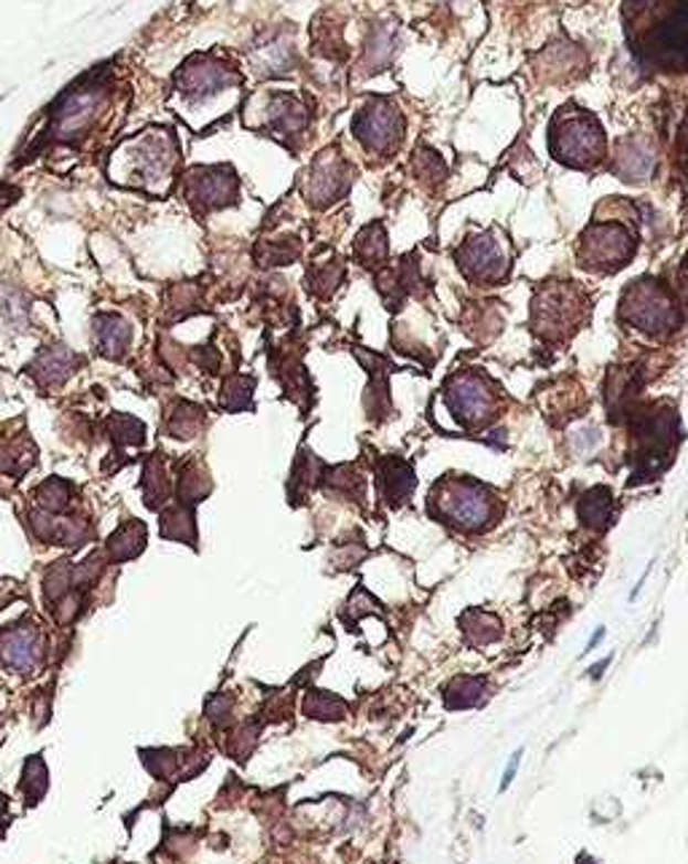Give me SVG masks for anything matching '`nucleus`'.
<instances>
[{
    "label": "nucleus",
    "instance_id": "f257e3e1",
    "mask_svg": "<svg viewBox=\"0 0 688 864\" xmlns=\"http://www.w3.org/2000/svg\"><path fill=\"white\" fill-rule=\"evenodd\" d=\"M433 509L449 526L466 530V534H479L489 528L498 515L495 496L481 483L466 477H446L436 485L431 498Z\"/></svg>",
    "mask_w": 688,
    "mask_h": 864
},
{
    "label": "nucleus",
    "instance_id": "f03ea898",
    "mask_svg": "<svg viewBox=\"0 0 688 864\" xmlns=\"http://www.w3.org/2000/svg\"><path fill=\"white\" fill-rule=\"evenodd\" d=\"M551 154L570 168H592L605 154V135L592 114L565 108L554 116L549 135Z\"/></svg>",
    "mask_w": 688,
    "mask_h": 864
},
{
    "label": "nucleus",
    "instance_id": "7ed1b4c3",
    "mask_svg": "<svg viewBox=\"0 0 688 864\" xmlns=\"http://www.w3.org/2000/svg\"><path fill=\"white\" fill-rule=\"evenodd\" d=\"M589 316V299L570 281L547 283L532 299V326L543 339H568Z\"/></svg>",
    "mask_w": 688,
    "mask_h": 864
},
{
    "label": "nucleus",
    "instance_id": "20e7f679",
    "mask_svg": "<svg viewBox=\"0 0 688 864\" xmlns=\"http://www.w3.org/2000/svg\"><path fill=\"white\" fill-rule=\"evenodd\" d=\"M105 101H108V73L95 71L89 78H84L82 84L60 97V103L54 106L52 129H49L52 138L62 140V144H76L82 135H86V129L95 125Z\"/></svg>",
    "mask_w": 688,
    "mask_h": 864
},
{
    "label": "nucleus",
    "instance_id": "39448f33",
    "mask_svg": "<svg viewBox=\"0 0 688 864\" xmlns=\"http://www.w3.org/2000/svg\"><path fill=\"white\" fill-rule=\"evenodd\" d=\"M622 318L646 335H667L680 326V310L665 286L650 277L635 281L622 294Z\"/></svg>",
    "mask_w": 688,
    "mask_h": 864
},
{
    "label": "nucleus",
    "instance_id": "423d86ee",
    "mask_svg": "<svg viewBox=\"0 0 688 864\" xmlns=\"http://www.w3.org/2000/svg\"><path fill=\"white\" fill-rule=\"evenodd\" d=\"M675 440H678V418L669 407H656L648 415L641 418V423L635 425V450H632V459L643 461L641 468H635V483L637 480H648L650 474L659 472L669 459V450H673Z\"/></svg>",
    "mask_w": 688,
    "mask_h": 864
},
{
    "label": "nucleus",
    "instance_id": "0eeeda50",
    "mask_svg": "<svg viewBox=\"0 0 688 864\" xmlns=\"http://www.w3.org/2000/svg\"><path fill=\"white\" fill-rule=\"evenodd\" d=\"M635 253V238L624 224L597 221L584 232L579 245V259L592 273H616Z\"/></svg>",
    "mask_w": 688,
    "mask_h": 864
},
{
    "label": "nucleus",
    "instance_id": "6e6552de",
    "mask_svg": "<svg viewBox=\"0 0 688 864\" xmlns=\"http://www.w3.org/2000/svg\"><path fill=\"white\" fill-rule=\"evenodd\" d=\"M186 200L197 213L219 211V208L234 206L240 194V181L232 168H194L186 176Z\"/></svg>",
    "mask_w": 688,
    "mask_h": 864
},
{
    "label": "nucleus",
    "instance_id": "1a4fd4ad",
    "mask_svg": "<svg viewBox=\"0 0 688 864\" xmlns=\"http://www.w3.org/2000/svg\"><path fill=\"white\" fill-rule=\"evenodd\" d=\"M352 133L369 151L388 154L401 144L404 119H401V110L393 103L371 101L352 119Z\"/></svg>",
    "mask_w": 688,
    "mask_h": 864
},
{
    "label": "nucleus",
    "instance_id": "9d476101",
    "mask_svg": "<svg viewBox=\"0 0 688 864\" xmlns=\"http://www.w3.org/2000/svg\"><path fill=\"white\" fill-rule=\"evenodd\" d=\"M446 404H449L452 415L457 418L468 429H476L489 421L495 410L493 388L487 380L476 372H461L446 382Z\"/></svg>",
    "mask_w": 688,
    "mask_h": 864
},
{
    "label": "nucleus",
    "instance_id": "9b49d317",
    "mask_svg": "<svg viewBox=\"0 0 688 864\" xmlns=\"http://www.w3.org/2000/svg\"><path fill=\"white\" fill-rule=\"evenodd\" d=\"M350 165H347L337 151H324L307 172L304 194H307L309 206L328 208L337 200H342L347 189H350Z\"/></svg>",
    "mask_w": 688,
    "mask_h": 864
},
{
    "label": "nucleus",
    "instance_id": "f8f14e48",
    "mask_svg": "<svg viewBox=\"0 0 688 864\" xmlns=\"http://www.w3.org/2000/svg\"><path fill=\"white\" fill-rule=\"evenodd\" d=\"M237 84V73L234 67L219 63L215 57H194L189 60L178 73L176 86L178 92L191 103H202L215 97L219 92Z\"/></svg>",
    "mask_w": 688,
    "mask_h": 864
},
{
    "label": "nucleus",
    "instance_id": "ddd939ff",
    "mask_svg": "<svg viewBox=\"0 0 688 864\" xmlns=\"http://www.w3.org/2000/svg\"><path fill=\"white\" fill-rule=\"evenodd\" d=\"M457 264H461L463 275L476 283H495L506 275L508 262L500 243L495 240V232L470 238L457 249Z\"/></svg>",
    "mask_w": 688,
    "mask_h": 864
},
{
    "label": "nucleus",
    "instance_id": "4468645a",
    "mask_svg": "<svg viewBox=\"0 0 688 864\" xmlns=\"http://www.w3.org/2000/svg\"><path fill=\"white\" fill-rule=\"evenodd\" d=\"M46 657V644L43 633L35 622H20L0 633V660L6 668H14L20 674H35Z\"/></svg>",
    "mask_w": 688,
    "mask_h": 864
},
{
    "label": "nucleus",
    "instance_id": "2eb2a0df",
    "mask_svg": "<svg viewBox=\"0 0 688 864\" xmlns=\"http://www.w3.org/2000/svg\"><path fill=\"white\" fill-rule=\"evenodd\" d=\"M129 154H133V170L140 183H151L170 176L172 162H176V140L165 133L146 135Z\"/></svg>",
    "mask_w": 688,
    "mask_h": 864
},
{
    "label": "nucleus",
    "instance_id": "dca6fc26",
    "mask_svg": "<svg viewBox=\"0 0 688 864\" xmlns=\"http://www.w3.org/2000/svg\"><path fill=\"white\" fill-rule=\"evenodd\" d=\"M352 356L363 363L366 372H369V388H366V410L374 421L390 415V393H388V375L393 372V363L382 359L380 354H371V350L352 348Z\"/></svg>",
    "mask_w": 688,
    "mask_h": 864
},
{
    "label": "nucleus",
    "instance_id": "f3484780",
    "mask_svg": "<svg viewBox=\"0 0 688 864\" xmlns=\"http://www.w3.org/2000/svg\"><path fill=\"white\" fill-rule=\"evenodd\" d=\"M417 477H414V468L406 464L399 455H385V459L377 461V491L380 498L388 506H401L409 502V496L414 493Z\"/></svg>",
    "mask_w": 688,
    "mask_h": 864
},
{
    "label": "nucleus",
    "instance_id": "a211bd4d",
    "mask_svg": "<svg viewBox=\"0 0 688 864\" xmlns=\"http://www.w3.org/2000/svg\"><path fill=\"white\" fill-rule=\"evenodd\" d=\"M266 127L277 135V138H294L309 127V108L304 106L296 95L288 92H275L266 106Z\"/></svg>",
    "mask_w": 688,
    "mask_h": 864
},
{
    "label": "nucleus",
    "instance_id": "6ab92c4d",
    "mask_svg": "<svg viewBox=\"0 0 688 864\" xmlns=\"http://www.w3.org/2000/svg\"><path fill=\"white\" fill-rule=\"evenodd\" d=\"M78 356L73 350H67L65 345H52V348H43L35 356L33 363L28 367V372L33 375V380L41 388H60L62 382L71 378L78 367Z\"/></svg>",
    "mask_w": 688,
    "mask_h": 864
},
{
    "label": "nucleus",
    "instance_id": "aec40b11",
    "mask_svg": "<svg viewBox=\"0 0 688 864\" xmlns=\"http://www.w3.org/2000/svg\"><path fill=\"white\" fill-rule=\"evenodd\" d=\"M30 526L33 534L41 541H54V545H67L78 547L89 539V526L86 520H76V517H54L52 512H33L30 515Z\"/></svg>",
    "mask_w": 688,
    "mask_h": 864
},
{
    "label": "nucleus",
    "instance_id": "412c9836",
    "mask_svg": "<svg viewBox=\"0 0 688 864\" xmlns=\"http://www.w3.org/2000/svg\"><path fill=\"white\" fill-rule=\"evenodd\" d=\"M272 372L283 382L285 393H288L290 399L299 401L301 407H307V399L313 397V382H309L307 372H304L301 367V350H294L290 345L288 348H277L275 354H272Z\"/></svg>",
    "mask_w": 688,
    "mask_h": 864
},
{
    "label": "nucleus",
    "instance_id": "4be33fe9",
    "mask_svg": "<svg viewBox=\"0 0 688 864\" xmlns=\"http://www.w3.org/2000/svg\"><path fill=\"white\" fill-rule=\"evenodd\" d=\"M92 331H95V348L97 354L110 361H119L127 356L129 345H133V326L127 324L116 313H100L92 320Z\"/></svg>",
    "mask_w": 688,
    "mask_h": 864
},
{
    "label": "nucleus",
    "instance_id": "5701e85b",
    "mask_svg": "<svg viewBox=\"0 0 688 864\" xmlns=\"http://www.w3.org/2000/svg\"><path fill=\"white\" fill-rule=\"evenodd\" d=\"M324 468L326 464L318 459V455L309 453L307 447H301L299 455H296L294 472H290V480H288V502L299 506L304 498L320 485V480H324Z\"/></svg>",
    "mask_w": 688,
    "mask_h": 864
},
{
    "label": "nucleus",
    "instance_id": "b1692460",
    "mask_svg": "<svg viewBox=\"0 0 688 864\" xmlns=\"http://www.w3.org/2000/svg\"><path fill=\"white\" fill-rule=\"evenodd\" d=\"M148 530L146 523L140 520H127L110 534V539L105 541V555H108L110 563H124V560H133L146 549Z\"/></svg>",
    "mask_w": 688,
    "mask_h": 864
},
{
    "label": "nucleus",
    "instance_id": "393cba45",
    "mask_svg": "<svg viewBox=\"0 0 688 864\" xmlns=\"http://www.w3.org/2000/svg\"><path fill=\"white\" fill-rule=\"evenodd\" d=\"M414 283H417V264H414V259H401L399 267H385L377 275V288H380L388 307H399L404 296L414 292Z\"/></svg>",
    "mask_w": 688,
    "mask_h": 864
},
{
    "label": "nucleus",
    "instance_id": "a878e982",
    "mask_svg": "<svg viewBox=\"0 0 688 864\" xmlns=\"http://www.w3.org/2000/svg\"><path fill=\"white\" fill-rule=\"evenodd\" d=\"M253 63L266 73H285L294 65V41L283 33H272L269 39L253 46Z\"/></svg>",
    "mask_w": 688,
    "mask_h": 864
},
{
    "label": "nucleus",
    "instance_id": "bb28decb",
    "mask_svg": "<svg viewBox=\"0 0 688 864\" xmlns=\"http://www.w3.org/2000/svg\"><path fill=\"white\" fill-rule=\"evenodd\" d=\"M142 498H146L148 509L154 512H162V506L170 502V483H167L162 453L148 455L146 464H142Z\"/></svg>",
    "mask_w": 688,
    "mask_h": 864
},
{
    "label": "nucleus",
    "instance_id": "cd10ccee",
    "mask_svg": "<svg viewBox=\"0 0 688 864\" xmlns=\"http://www.w3.org/2000/svg\"><path fill=\"white\" fill-rule=\"evenodd\" d=\"M204 423H208L204 407L191 404V401H178L176 407H170L165 431L170 436H176V440H194V436H200Z\"/></svg>",
    "mask_w": 688,
    "mask_h": 864
},
{
    "label": "nucleus",
    "instance_id": "c85d7f7f",
    "mask_svg": "<svg viewBox=\"0 0 688 864\" xmlns=\"http://www.w3.org/2000/svg\"><path fill=\"white\" fill-rule=\"evenodd\" d=\"M210 491H213V483H210L208 468L200 461H186L181 474H178V504L194 509L197 504L208 498Z\"/></svg>",
    "mask_w": 688,
    "mask_h": 864
},
{
    "label": "nucleus",
    "instance_id": "c756f323",
    "mask_svg": "<svg viewBox=\"0 0 688 864\" xmlns=\"http://www.w3.org/2000/svg\"><path fill=\"white\" fill-rule=\"evenodd\" d=\"M613 509H616V504H613V496L607 487H592L579 502L581 523L592 530H603L611 526Z\"/></svg>",
    "mask_w": 688,
    "mask_h": 864
},
{
    "label": "nucleus",
    "instance_id": "7c9ffc66",
    "mask_svg": "<svg viewBox=\"0 0 688 864\" xmlns=\"http://www.w3.org/2000/svg\"><path fill=\"white\" fill-rule=\"evenodd\" d=\"M320 487L331 496L339 498H352V502H361L363 498V477L352 464H339V466H326Z\"/></svg>",
    "mask_w": 688,
    "mask_h": 864
},
{
    "label": "nucleus",
    "instance_id": "2f4dec72",
    "mask_svg": "<svg viewBox=\"0 0 688 864\" xmlns=\"http://www.w3.org/2000/svg\"><path fill=\"white\" fill-rule=\"evenodd\" d=\"M159 534L170 541H186V545L197 547L194 509L183 504L167 506L162 509V520H159Z\"/></svg>",
    "mask_w": 688,
    "mask_h": 864
},
{
    "label": "nucleus",
    "instance_id": "473e14b6",
    "mask_svg": "<svg viewBox=\"0 0 688 864\" xmlns=\"http://www.w3.org/2000/svg\"><path fill=\"white\" fill-rule=\"evenodd\" d=\"M487 693V678L481 676H457L446 684L444 689V706L452 712H461V708H474L485 700Z\"/></svg>",
    "mask_w": 688,
    "mask_h": 864
},
{
    "label": "nucleus",
    "instance_id": "72a5a7b5",
    "mask_svg": "<svg viewBox=\"0 0 688 864\" xmlns=\"http://www.w3.org/2000/svg\"><path fill=\"white\" fill-rule=\"evenodd\" d=\"M461 628L463 633H466L468 644L474 646H487L504 635V625H500L498 617L481 612V609H468V612L461 617Z\"/></svg>",
    "mask_w": 688,
    "mask_h": 864
},
{
    "label": "nucleus",
    "instance_id": "f704fd0d",
    "mask_svg": "<svg viewBox=\"0 0 688 864\" xmlns=\"http://www.w3.org/2000/svg\"><path fill=\"white\" fill-rule=\"evenodd\" d=\"M356 256L363 267H382L388 259V234L380 221L363 226L356 240Z\"/></svg>",
    "mask_w": 688,
    "mask_h": 864
},
{
    "label": "nucleus",
    "instance_id": "c9c22d12",
    "mask_svg": "<svg viewBox=\"0 0 688 864\" xmlns=\"http://www.w3.org/2000/svg\"><path fill=\"white\" fill-rule=\"evenodd\" d=\"M342 277H345V264L339 262L337 253H334L331 259H326V262H315L307 273L309 294L326 299V296H331L334 292H337V286L342 283Z\"/></svg>",
    "mask_w": 688,
    "mask_h": 864
},
{
    "label": "nucleus",
    "instance_id": "e433bc0d",
    "mask_svg": "<svg viewBox=\"0 0 688 864\" xmlns=\"http://www.w3.org/2000/svg\"><path fill=\"white\" fill-rule=\"evenodd\" d=\"M301 256V240L299 238H277V240H264L256 245V262L262 267H285V264H294Z\"/></svg>",
    "mask_w": 688,
    "mask_h": 864
},
{
    "label": "nucleus",
    "instance_id": "4c0bfd02",
    "mask_svg": "<svg viewBox=\"0 0 688 864\" xmlns=\"http://www.w3.org/2000/svg\"><path fill=\"white\" fill-rule=\"evenodd\" d=\"M253 393H256V378L247 375H229L221 386V407L226 412H245L253 407Z\"/></svg>",
    "mask_w": 688,
    "mask_h": 864
},
{
    "label": "nucleus",
    "instance_id": "58836bf2",
    "mask_svg": "<svg viewBox=\"0 0 688 864\" xmlns=\"http://www.w3.org/2000/svg\"><path fill=\"white\" fill-rule=\"evenodd\" d=\"M304 714L318 721H339L345 719L347 703L342 697L326 693V689H309L307 697H304Z\"/></svg>",
    "mask_w": 688,
    "mask_h": 864
},
{
    "label": "nucleus",
    "instance_id": "ea45409f",
    "mask_svg": "<svg viewBox=\"0 0 688 864\" xmlns=\"http://www.w3.org/2000/svg\"><path fill=\"white\" fill-rule=\"evenodd\" d=\"M105 431L110 434V440H114V444H119V447H140L142 442H146V425H142L138 418L127 415V412H116V415H110L108 421H105Z\"/></svg>",
    "mask_w": 688,
    "mask_h": 864
},
{
    "label": "nucleus",
    "instance_id": "a19ab883",
    "mask_svg": "<svg viewBox=\"0 0 688 864\" xmlns=\"http://www.w3.org/2000/svg\"><path fill=\"white\" fill-rule=\"evenodd\" d=\"M30 466H35V444L30 440H17L0 447V472L22 477Z\"/></svg>",
    "mask_w": 688,
    "mask_h": 864
},
{
    "label": "nucleus",
    "instance_id": "79ce46f5",
    "mask_svg": "<svg viewBox=\"0 0 688 864\" xmlns=\"http://www.w3.org/2000/svg\"><path fill=\"white\" fill-rule=\"evenodd\" d=\"M35 498H39L41 509L52 512V515H60L65 512L73 502V483L62 477H49L35 487Z\"/></svg>",
    "mask_w": 688,
    "mask_h": 864
},
{
    "label": "nucleus",
    "instance_id": "37998d69",
    "mask_svg": "<svg viewBox=\"0 0 688 864\" xmlns=\"http://www.w3.org/2000/svg\"><path fill=\"white\" fill-rule=\"evenodd\" d=\"M71 592H73V566L71 560H60V563H54L52 569H49L46 579H43V596H46L49 609H52L54 603H60L65 596H71Z\"/></svg>",
    "mask_w": 688,
    "mask_h": 864
},
{
    "label": "nucleus",
    "instance_id": "c03bdc74",
    "mask_svg": "<svg viewBox=\"0 0 688 864\" xmlns=\"http://www.w3.org/2000/svg\"><path fill=\"white\" fill-rule=\"evenodd\" d=\"M650 165H654V157L646 151V148H632V144H622L618 146V172L627 181H637V178L648 176Z\"/></svg>",
    "mask_w": 688,
    "mask_h": 864
},
{
    "label": "nucleus",
    "instance_id": "a18cd8bd",
    "mask_svg": "<svg viewBox=\"0 0 688 864\" xmlns=\"http://www.w3.org/2000/svg\"><path fill=\"white\" fill-rule=\"evenodd\" d=\"M46 787H49L46 765H43L41 755L30 757L28 765H24V781H22V789L28 792V805H39Z\"/></svg>",
    "mask_w": 688,
    "mask_h": 864
},
{
    "label": "nucleus",
    "instance_id": "49530a36",
    "mask_svg": "<svg viewBox=\"0 0 688 864\" xmlns=\"http://www.w3.org/2000/svg\"><path fill=\"white\" fill-rule=\"evenodd\" d=\"M377 612H382L380 601H374V598H371L363 588H356V590H352L350 601H347V609L342 612V620H347L352 625V620L358 622L363 614H377Z\"/></svg>",
    "mask_w": 688,
    "mask_h": 864
},
{
    "label": "nucleus",
    "instance_id": "de8ad7c7",
    "mask_svg": "<svg viewBox=\"0 0 688 864\" xmlns=\"http://www.w3.org/2000/svg\"><path fill=\"white\" fill-rule=\"evenodd\" d=\"M232 712H234V697L226 693L213 695L208 700V706H204V714H208V719L213 721V725H226V721L232 719Z\"/></svg>",
    "mask_w": 688,
    "mask_h": 864
},
{
    "label": "nucleus",
    "instance_id": "09e8293b",
    "mask_svg": "<svg viewBox=\"0 0 688 864\" xmlns=\"http://www.w3.org/2000/svg\"><path fill=\"white\" fill-rule=\"evenodd\" d=\"M393 39H390L388 30H377L374 39L369 41V46H366V57H369V65H377L380 67L385 60L390 57V52H393Z\"/></svg>",
    "mask_w": 688,
    "mask_h": 864
},
{
    "label": "nucleus",
    "instance_id": "8fccbe9b",
    "mask_svg": "<svg viewBox=\"0 0 688 864\" xmlns=\"http://www.w3.org/2000/svg\"><path fill=\"white\" fill-rule=\"evenodd\" d=\"M366 555V545L363 541H358V545H345L342 549H337V552L331 555L334 566H337V571H345V569H352V566H358L363 560Z\"/></svg>",
    "mask_w": 688,
    "mask_h": 864
},
{
    "label": "nucleus",
    "instance_id": "3c124183",
    "mask_svg": "<svg viewBox=\"0 0 688 864\" xmlns=\"http://www.w3.org/2000/svg\"><path fill=\"white\" fill-rule=\"evenodd\" d=\"M191 359H194L197 363H200L202 369H208L210 375H215V372H219V367H221V356L215 354V348H213V345H204V348L194 350V354H191Z\"/></svg>",
    "mask_w": 688,
    "mask_h": 864
},
{
    "label": "nucleus",
    "instance_id": "603ef678",
    "mask_svg": "<svg viewBox=\"0 0 688 864\" xmlns=\"http://www.w3.org/2000/svg\"><path fill=\"white\" fill-rule=\"evenodd\" d=\"M17 197H20V189L11 183H0V208H9L11 202H17Z\"/></svg>",
    "mask_w": 688,
    "mask_h": 864
},
{
    "label": "nucleus",
    "instance_id": "864d4df0",
    "mask_svg": "<svg viewBox=\"0 0 688 864\" xmlns=\"http://www.w3.org/2000/svg\"><path fill=\"white\" fill-rule=\"evenodd\" d=\"M519 759H522V749H519L517 755L511 757V762H508V768H506V776H504V783H500V789H508V787H511V781H514V773H517V768H519Z\"/></svg>",
    "mask_w": 688,
    "mask_h": 864
},
{
    "label": "nucleus",
    "instance_id": "5fc2aeb1",
    "mask_svg": "<svg viewBox=\"0 0 688 864\" xmlns=\"http://www.w3.org/2000/svg\"><path fill=\"white\" fill-rule=\"evenodd\" d=\"M607 665H611V657H605V660H603V663H597V665H592V674H589V676H592V678H600V676H603V671L607 668Z\"/></svg>",
    "mask_w": 688,
    "mask_h": 864
},
{
    "label": "nucleus",
    "instance_id": "6e6d98bb",
    "mask_svg": "<svg viewBox=\"0 0 688 864\" xmlns=\"http://www.w3.org/2000/svg\"><path fill=\"white\" fill-rule=\"evenodd\" d=\"M603 635H605V628H597V633H594L592 639H589V644H586V650H584V652H592L594 646H597V641L603 639Z\"/></svg>",
    "mask_w": 688,
    "mask_h": 864
},
{
    "label": "nucleus",
    "instance_id": "4d7b16f0",
    "mask_svg": "<svg viewBox=\"0 0 688 864\" xmlns=\"http://www.w3.org/2000/svg\"><path fill=\"white\" fill-rule=\"evenodd\" d=\"M6 811V798H3V794H0V813H3Z\"/></svg>",
    "mask_w": 688,
    "mask_h": 864
}]
</instances>
